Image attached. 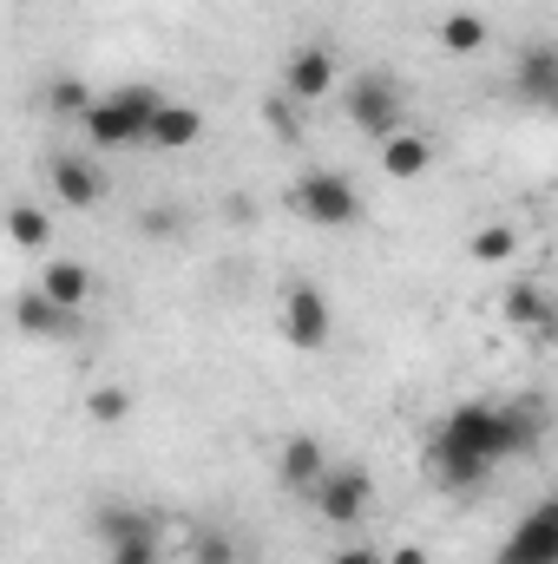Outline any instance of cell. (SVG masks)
<instances>
[{"instance_id":"6da1fadb","label":"cell","mask_w":558,"mask_h":564,"mask_svg":"<svg viewBox=\"0 0 558 564\" xmlns=\"http://www.w3.org/2000/svg\"><path fill=\"white\" fill-rule=\"evenodd\" d=\"M493 466H500L493 401H466V408H453L447 421L433 426V440H427V473H433L447 492H466V486H480Z\"/></svg>"},{"instance_id":"7a4b0ae2","label":"cell","mask_w":558,"mask_h":564,"mask_svg":"<svg viewBox=\"0 0 558 564\" xmlns=\"http://www.w3.org/2000/svg\"><path fill=\"white\" fill-rule=\"evenodd\" d=\"M158 106H164V99H158L151 86H119V93L93 99V106L79 112V126H86V139L99 144V151H126V144H144V126H151Z\"/></svg>"},{"instance_id":"3957f363","label":"cell","mask_w":558,"mask_h":564,"mask_svg":"<svg viewBox=\"0 0 558 564\" xmlns=\"http://www.w3.org/2000/svg\"><path fill=\"white\" fill-rule=\"evenodd\" d=\"M342 106H348V126L368 132V139H395V132H408V93H401L395 73H355L348 93H342Z\"/></svg>"},{"instance_id":"277c9868","label":"cell","mask_w":558,"mask_h":564,"mask_svg":"<svg viewBox=\"0 0 558 564\" xmlns=\"http://www.w3.org/2000/svg\"><path fill=\"white\" fill-rule=\"evenodd\" d=\"M289 204H296V217H309L315 230H355V224H362V197H355V184H348L342 171H302V177L289 184Z\"/></svg>"},{"instance_id":"5b68a950","label":"cell","mask_w":558,"mask_h":564,"mask_svg":"<svg viewBox=\"0 0 558 564\" xmlns=\"http://www.w3.org/2000/svg\"><path fill=\"white\" fill-rule=\"evenodd\" d=\"M93 532L112 545V564H158V519L126 499H106L93 512Z\"/></svg>"},{"instance_id":"8992f818","label":"cell","mask_w":558,"mask_h":564,"mask_svg":"<svg viewBox=\"0 0 558 564\" xmlns=\"http://www.w3.org/2000/svg\"><path fill=\"white\" fill-rule=\"evenodd\" d=\"M309 499H315V512L329 525H362V512L375 499V473L368 466H322V479L309 486Z\"/></svg>"},{"instance_id":"52a82bcc","label":"cell","mask_w":558,"mask_h":564,"mask_svg":"<svg viewBox=\"0 0 558 564\" xmlns=\"http://www.w3.org/2000/svg\"><path fill=\"white\" fill-rule=\"evenodd\" d=\"M282 341L302 348V355L329 348V302H322L315 282H289L282 289Z\"/></svg>"},{"instance_id":"ba28073f","label":"cell","mask_w":558,"mask_h":564,"mask_svg":"<svg viewBox=\"0 0 558 564\" xmlns=\"http://www.w3.org/2000/svg\"><path fill=\"white\" fill-rule=\"evenodd\" d=\"M500 564H558V499L533 506V512L513 525V539H506Z\"/></svg>"},{"instance_id":"9c48e42d","label":"cell","mask_w":558,"mask_h":564,"mask_svg":"<svg viewBox=\"0 0 558 564\" xmlns=\"http://www.w3.org/2000/svg\"><path fill=\"white\" fill-rule=\"evenodd\" d=\"M493 433H500V459H513V453H533V446L552 433V414H546V401L519 394V401L493 408Z\"/></svg>"},{"instance_id":"30bf717a","label":"cell","mask_w":558,"mask_h":564,"mask_svg":"<svg viewBox=\"0 0 558 564\" xmlns=\"http://www.w3.org/2000/svg\"><path fill=\"white\" fill-rule=\"evenodd\" d=\"M335 86V53L329 46H296L289 59H282V99H322Z\"/></svg>"},{"instance_id":"8fae6325","label":"cell","mask_w":558,"mask_h":564,"mask_svg":"<svg viewBox=\"0 0 558 564\" xmlns=\"http://www.w3.org/2000/svg\"><path fill=\"white\" fill-rule=\"evenodd\" d=\"M513 93L526 99V106H539V112H552L558 106V46H526L519 53V66H513Z\"/></svg>"},{"instance_id":"7c38bea8","label":"cell","mask_w":558,"mask_h":564,"mask_svg":"<svg viewBox=\"0 0 558 564\" xmlns=\"http://www.w3.org/2000/svg\"><path fill=\"white\" fill-rule=\"evenodd\" d=\"M13 328L33 335V341H73V335H79V315L60 308V302H46L40 289H26V295L13 302Z\"/></svg>"},{"instance_id":"4fadbf2b","label":"cell","mask_w":558,"mask_h":564,"mask_svg":"<svg viewBox=\"0 0 558 564\" xmlns=\"http://www.w3.org/2000/svg\"><path fill=\"white\" fill-rule=\"evenodd\" d=\"M53 197H60V204H73V210H93V204L106 197V171L66 151V158H53Z\"/></svg>"},{"instance_id":"5bb4252c","label":"cell","mask_w":558,"mask_h":564,"mask_svg":"<svg viewBox=\"0 0 558 564\" xmlns=\"http://www.w3.org/2000/svg\"><path fill=\"white\" fill-rule=\"evenodd\" d=\"M33 289H40L46 302H60V308L86 315V302H93V289H99V276H93L86 263H66V257H60V263H46V270H40V282H33Z\"/></svg>"},{"instance_id":"9a60e30c","label":"cell","mask_w":558,"mask_h":564,"mask_svg":"<svg viewBox=\"0 0 558 564\" xmlns=\"http://www.w3.org/2000/svg\"><path fill=\"white\" fill-rule=\"evenodd\" d=\"M322 466H329V453H322V440H315V433H289V440H282L277 473H282V486H289V492H309V486L322 479Z\"/></svg>"},{"instance_id":"2e32d148","label":"cell","mask_w":558,"mask_h":564,"mask_svg":"<svg viewBox=\"0 0 558 564\" xmlns=\"http://www.w3.org/2000/svg\"><path fill=\"white\" fill-rule=\"evenodd\" d=\"M197 139H204V112L197 106H158L151 126H144V144H158V151H184Z\"/></svg>"},{"instance_id":"e0dca14e","label":"cell","mask_w":558,"mask_h":564,"mask_svg":"<svg viewBox=\"0 0 558 564\" xmlns=\"http://www.w3.org/2000/svg\"><path fill=\"white\" fill-rule=\"evenodd\" d=\"M506 322L513 328H533V341H552V302H546V289L539 282L506 289Z\"/></svg>"},{"instance_id":"ac0fdd59","label":"cell","mask_w":558,"mask_h":564,"mask_svg":"<svg viewBox=\"0 0 558 564\" xmlns=\"http://www.w3.org/2000/svg\"><path fill=\"white\" fill-rule=\"evenodd\" d=\"M433 164V144L420 139V132H395V139H382V171L388 177H420Z\"/></svg>"},{"instance_id":"d6986e66","label":"cell","mask_w":558,"mask_h":564,"mask_svg":"<svg viewBox=\"0 0 558 564\" xmlns=\"http://www.w3.org/2000/svg\"><path fill=\"white\" fill-rule=\"evenodd\" d=\"M0 224H7V237H13L20 250H46V243H53V217H46V210H33V204H13Z\"/></svg>"},{"instance_id":"ffe728a7","label":"cell","mask_w":558,"mask_h":564,"mask_svg":"<svg viewBox=\"0 0 558 564\" xmlns=\"http://www.w3.org/2000/svg\"><path fill=\"white\" fill-rule=\"evenodd\" d=\"M440 46H447V53H480V46H486V20H480L473 7L447 13V20H440Z\"/></svg>"},{"instance_id":"44dd1931","label":"cell","mask_w":558,"mask_h":564,"mask_svg":"<svg viewBox=\"0 0 558 564\" xmlns=\"http://www.w3.org/2000/svg\"><path fill=\"white\" fill-rule=\"evenodd\" d=\"M466 250H473V263H513L519 257V230L513 224H486Z\"/></svg>"},{"instance_id":"7402d4cb","label":"cell","mask_w":558,"mask_h":564,"mask_svg":"<svg viewBox=\"0 0 558 564\" xmlns=\"http://www.w3.org/2000/svg\"><path fill=\"white\" fill-rule=\"evenodd\" d=\"M93 106V93H86V79H73V73H60V79H46V112H60V119H79Z\"/></svg>"},{"instance_id":"603a6c76","label":"cell","mask_w":558,"mask_h":564,"mask_svg":"<svg viewBox=\"0 0 558 564\" xmlns=\"http://www.w3.org/2000/svg\"><path fill=\"white\" fill-rule=\"evenodd\" d=\"M132 414V388H93L86 394V421L93 426H119Z\"/></svg>"},{"instance_id":"cb8c5ba5","label":"cell","mask_w":558,"mask_h":564,"mask_svg":"<svg viewBox=\"0 0 558 564\" xmlns=\"http://www.w3.org/2000/svg\"><path fill=\"white\" fill-rule=\"evenodd\" d=\"M264 126H270V139H277V144H296V139H302V119H296V99H282V93H277V99L264 106Z\"/></svg>"},{"instance_id":"d4e9b609","label":"cell","mask_w":558,"mask_h":564,"mask_svg":"<svg viewBox=\"0 0 558 564\" xmlns=\"http://www.w3.org/2000/svg\"><path fill=\"white\" fill-rule=\"evenodd\" d=\"M191 564H237V539L230 532H197L191 539Z\"/></svg>"},{"instance_id":"484cf974","label":"cell","mask_w":558,"mask_h":564,"mask_svg":"<svg viewBox=\"0 0 558 564\" xmlns=\"http://www.w3.org/2000/svg\"><path fill=\"white\" fill-rule=\"evenodd\" d=\"M139 230L151 237V243H164V237L178 230V210H171V204H158V210H144V217H139Z\"/></svg>"},{"instance_id":"4316f807","label":"cell","mask_w":558,"mask_h":564,"mask_svg":"<svg viewBox=\"0 0 558 564\" xmlns=\"http://www.w3.org/2000/svg\"><path fill=\"white\" fill-rule=\"evenodd\" d=\"M329 564H375V552H362V545H348V552H335Z\"/></svg>"},{"instance_id":"83f0119b","label":"cell","mask_w":558,"mask_h":564,"mask_svg":"<svg viewBox=\"0 0 558 564\" xmlns=\"http://www.w3.org/2000/svg\"><path fill=\"white\" fill-rule=\"evenodd\" d=\"M388 564H427V552H420V545H401V552H395Z\"/></svg>"}]
</instances>
